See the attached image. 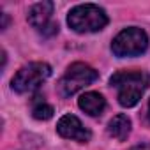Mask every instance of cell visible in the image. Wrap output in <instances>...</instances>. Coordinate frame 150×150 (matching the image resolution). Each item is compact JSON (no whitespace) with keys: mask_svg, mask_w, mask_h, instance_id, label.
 <instances>
[{"mask_svg":"<svg viewBox=\"0 0 150 150\" xmlns=\"http://www.w3.org/2000/svg\"><path fill=\"white\" fill-rule=\"evenodd\" d=\"M110 85L118 92V103L124 108H132L139 103L141 96L150 85V76L145 71H117L110 78Z\"/></svg>","mask_w":150,"mask_h":150,"instance_id":"obj_1","label":"cell"},{"mask_svg":"<svg viewBox=\"0 0 150 150\" xmlns=\"http://www.w3.org/2000/svg\"><path fill=\"white\" fill-rule=\"evenodd\" d=\"M67 23L78 34H90V32L103 30L108 25V16L99 6L81 4L71 9L67 16Z\"/></svg>","mask_w":150,"mask_h":150,"instance_id":"obj_2","label":"cell"},{"mask_svg":"<svg viewBox=\"0 0 150 150\" xmlns=\"http://www.w3.org/2000/svg\"><path fill=\"white\" fill-rule=\"evenodd\" d=\"M50 74L51 67L46 62H30L14 74L11 87L18 94H32L50 78Z\"/></svg>","mask_w":150,"mask_h":150,"instance_id":"obj_3","label":"cell"},{"mask_svg":"<svg viewBox=\"0 0 150 150\" xmlns=\"http://www.w3.org/2000/svg\"><path fill=\"white\" fill-rule=\"evenodd\" d=\"M97 71L83 62H74L67 67L65 74L60 80V92L62 96L69 97V96H74L76 92H80L81 88L88 87L90 83H94L97 80Z\"/></svg>","mask_w":150,"mask_h":150,"instance_id":"obj_4","label":"cell"},{"mask_svg":"<svg viewBox=\"0 0 150 150\" xmlns=\"http://www.w3.org/2000/svg\"><path fill=\"white\" fill-rule=\"evenodd\" d=\"M148 48V37L146 34L138 27H129L122 30L111 42V51L124 58V57H138L145 53Z\"/></svg>","mask_w":150,"mask_h":150,"instance_id":"obj_5","label":"cell"},{"mask_svg":"<svg viewBox=\"0 0 150 150\" xmlns=\"http://www.w3.org/2000/svg\"><path fill=\"white\" fill-rule=\"evenodd\" d=\"M51 14H53V4L51 2H39V4L30 7L27 20L42 35H53L58 32V23L51 21Z\"/></svg>","mask_w":150,"mask_h":150,"instance_id":"obj_6","label":"cell"},{"mask_svg":"<svg viewBox=\"0 0 150 150\" xmlns=\"http://www.w3.org/2000/svg\"><path fill=\"white\" fill-rule=\"evenodd\" d=\"M57 132L65 138V139H74V141H80V143H87L90 141L92 134L90 131L81 124V120L78 117H74V115H64L58 124H57Z\"/></svg>","mask_w":150,"mask_h":150,"instance_id":"obj_7","label":"cell"},{"mask_svg":"<svg viewBox=\"0 0 150 150\" xmlns=\"http://www.w3.org/2000/svg\"><path fill=\"white\" fill-rule=\"evenodd\" d=\"M78 106L90 117H99L104 108H106V101L101 94L97 92H85L80 99H78Z\"/></svg>","mask_w":150,"mask_h":150,"instance_id":"obj_8","label":"cell"},{"mask_svg":"<svg viewBox=\"0 0 150 150\" xmlns=\"http://www.w3.org/2000/svg\"><path fill=\"white\" fill-rule=\"evenodd\" d=\"M108 132H110V136H113L115 139L125 141L127 136L131 134V120H129V117L124 115V113L113 117V118L110 120V124H108Z\"/></svg>","mask_w":150,"mask_h":150,"instance_id":"obj_9","label":"cell"},{"mask_svg":"<svg viewBox=\"0 0 150 150\" xmlns=\"http://www.w3.org/2000/svg\"><path fill=\"white\" fill-rule=\"evenodd\" d=\"M32 117L35 120H50L53 117V108L44 101V97H35L32 101Z\"/></svg>","mask_w":150,"mask_h":150,"instance_id":"obj_10","label":"cell"},{"mask_svg":"<svg viewBox=\"0 0 150 150\" xmlns=\"http://www.w3.org/2000/svg\"><path fill=\"white\" fill-rule=\"evenodd\" d=\"M148 120H150V103H148Z\"/></svg>","mask_w":150,"mask_h":150,"instance_id":"obj_11","label":"cell"}]
</instances>
